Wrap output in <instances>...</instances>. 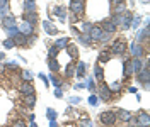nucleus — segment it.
Returning a JSON list of instances; mask_svg holds the SVG:
<instances>
[{
  "label": "nucleus",
  "instance_id": "1",
  "mask_svg": "<svg viewBox=\"0 0 150 127\" xmlns=\"http://www.w3.org/2000/svg\"><path fill=\"white\" fill-rule=\"evenodd\" d=\"M137 80H138V83H142L145 88H149V78H150V73H149V63L145 61L143 63V68H142L140 71L137 73Z\"/></svg>",
  "mask_w": 150,
  "mask_h": 127
},
{
  "label": "nucleus",
  "instance_id": "2",
  "mask_svg": "<svg viewBox=\"0 0 150 127\" xmlns=\"http://www.w3.org/2000/svg\"><path fill=\"white\" fill-rule=\"evenodd\" d=\"M112 91L109 90V85H106L104 82H101L99 85V90H97V98H101L103 102H109L111 100Z\"/></svg>",
  "mask_w": 150,
  "mask_h": 127
},
{
  "label": "nucleus",
  "instance_id": "3",
  "mask_svg": "<svg viewBox=\"0 0 150 127\" xmlns=\"http://www.w3.org/2000/svg\"><path fill=\"white\" fill-rule=\"evenodd\" d=\"M128 49V44H126V41H121V39H118V41H114L111 44V54H116V56H120L123 54L125 51Z\"/></svg>",
  "mask_w": 150,
  "mask_h": 127
},
{
  "label": "nucleus",
  "instance_id": "4",
  "mask_svg": "<svg viewBox=\"0 0 150 127\" xmlns=\"http://www.w3.org/2000/svg\"><path fill=\"white\" fill-rule=\"evenodd\" d=\"M99 120L103 122L104 126H114L116 124V114L114 112H111V110H106V112H103L101 115H99Z\"/></svg>",
  "mask_w": 150,
  "mask_h": 127
},
{
  "label": "nucleus",
  "instance_id": "5",
  "mask_svg": "<svg viewBox=\"0 0 150 127\" xmlns=\"http://www.w3.org/2000/svg\"><path fill=\"white\" fill-rule=\"evenodd\" d=\"M84 9H85V2L84 0H70V12H72L74 15L82 14Z\"/></svg>",
  "mask_w": 150,
  "mask_h": 127
},
{
  "label": "nucleus",
  "instance_id": "6",
  "mask_svg": "<svg viewBox=\"0 0 150 127\" xmlns=\"http://www.w3.org/2000/svg\"><path fill=\"white\" fill-rule=\"evenodd\" d=\"M2 27L5 29V31L16 29V27H17V20H16V17H14L12 14H9L7 17H4V19H2Z\"/></svg>",
  "mask_w": 150,
  "mask_h": 127
},
{
  "label": "nucleus",
  "instance_id": "7",
  "mask_svg": "<svg viewBox=\"0 0 150 127\" xmlns=\"http://www.w3.org/2000/svg\"><path fill=\"white\" fill-rule=\"evenodd\" d=\"M103 29H101V26H92L91 27V31L87 32V36H89V39L91 41H99L101 39V36H103Z\"/></svg>",
  "mask_w": 150,
  "mask_h": 127
},
{
  "label": "nucleus",
  "instance_id": "8",
  "mask_svg": "<svg viewBox=\"0 0 150 127\" xmlns=\"http://www.w3.org/2000/svg\"><path fill=\"white\" fill-rule=\"evenodd\" d=\"M130 51H131V54H133V58H142V56L145 54V49H143V46L140 44V43H131L130 46Z\"/></svg>",
  "mask_w": 150,
  "mask_h": 127
},
{
  "label": "nucleus",
  "instance_id": "9",
  "mask_svg": "<svg viewBox=\"0 0 150 127\" xmlns=\"http://www.w3.org/2000/svg\"><path fill=\"white\" fill-rule=\"evenodd\" d=\"M17 29H19V32H21V34H24V36H29V34H33V32H34V26H33V24H29V22H24V20L19 24Z\"/></svg>",
  "mask_w": 150,
  "mask_h": 127
},
{
  "label": "nucleus",
  "instance_id": "10",
  "mask_svg": "<svg viewBox=\"0 0 150 127\" xmlns=\"http://www.w3.org/2000/svg\"><path fill=\"white\" fill-rule=\"evenodd\" d=\"M19 91H21L22 95H33V93H34V88H33L31 82H22L19 85Z\"/></svg>",
  "mask_w": 150,
  "mask_h": 127
},
{
  "label": "nucleus",
  "instance_id": "11",
  "mask_svg": "<svg viewBox=\"0 0 150 127\" xmlns=\"http://www.w3.org/2000/svg\"><path fill=\"white\" fill-rule=\"evenodd\" d=\"M116 24L112 22L111 19H108V20H104L103 22V26H101V29H103L104 32H109V34H112V32H116Z\"/></svg>",
  "mask_w": 150,
  "mask_h": 127
},
{
  "label": "nucleus",
  "instance_id": "12",
  "mask_svg": "<svg viewBox=\"0 0 150 127\" xmlns=\"http://www.w3.org/2000/svg\"><path fill=\"white\" fill-rule=\"evenodd\" d=\"M28 37L29 36H24V34L17 32V34L12 36V41H14V44H17V46H26L28 44Z\"/></svg>",
  "mask_w": 150,
  "mask_h": 127
},
{
  "label": "nucleus",
  "instance_id": "13",
  "mask_svg": "<svg viewBox=\"0 0 150 127\" xmlns=\"http://www.w3.org/2000/svg\"><path fill=\"white\" fill-rule=\"evenodd\" d=\"M123 75H125V76H131V75H135V71H133V63H131V58H130V59H126V61L123 63Z\"/></svg>",
  "mask_w": 150,
  "mask_h": 127
},
{
  "label": "nucleus",
  "instance_id": "14",
  "mask_svg": "<svg viewBox=\"0 0 150 127\" xmlns=\"http://www.w3.org/2000/svg\"><path fill=\"white\" fill-rule=\"evenodd\" d=\"M43 27H45V31H46L50 36H56V34H58V27L53 26L50 20H45V22H43Z\"/></svg>",
  "mask_w": 150,
  "mask_h": 127
},
{
  "label": "nucleus",
  "instance_id": "15",
  "mask_svg": "<svg viewBox=\"0 0 150 127\" xmlns=\"http://www.w3.org/2000/svg\"><path fill=\"white\" fill-rule=\"evenodd\" d=\"M22 19H24V22H29V24L34 26V24L38 22V14L36 12H24Z\"/></svg>",
  "mask_w": 150,
  "mask_h": 127
},
{
  "label": "nucleus",
  "instance_id": "16",
  "mask_svg": "<svg viewBox=\"0 0 150 127\" xmlns=\"http://www.w3.org/2000/svg\"><path fill=\"white\" fill-rule=\"evenodd\" d=\"M147 39H149V27L145 26L140 32H137V43H140L142 44V43H145Z\"/></svg>",
  "mask_w": 150,
  "mask_h": 127
},
{
  "label": "nucleus",
  "instance_id": "17",
  "mask_svg": "<svg viewBox=\"0 0 150 127\" xmlns=\"http://www.w3.org/2000/svg\"><path fill=\"white\" fill-rule=\"evenodd\" d=\"M114 114H116V119L125 120V122H128V120L131 119V112H128V110H116Z\"/></svg>",
  "mask_w": 150,
  "mask_h": 127
},
{
  "label": "nucleus",
  "instance_id": "18",
  "mask_svg": "<svg viewBox=\"0 0 150 127\" xmlns=\"http://www.w3.org/2000/svg\"><path fill=\"white\" fill-rule=\"evenodd\" d=\"M67 53H68V56L72 58V59H77L79 58V49H77V46L75 44H67Z\"/></svg>",
  "mask_w": 150,
  "mask_h": 127
},
{
  "label": "nucleus",
  "instance_id": "19",
  "mask_svg": "<svg viewBox=\"0 0 150 127\" xmlns=\"http://www.w3.org/2000/svg\"><path fill=\"white\" fill-rule=\"evenodd\" d=\"M97 59H99V63H108L111 59V51L109 49H103L99 53V56H97Z\"/></svg>",
  "mask_w": 150,
  "mask_h": 127
},
{
  "label": "nucleus",
  "instance_id": "20",
  "mask_svg": "<svg viewBox=\"0 0 150 127\" xmlns=\"http://www.w3.org/2000/svg\"><path fill=\"white\" fill-rule=\"evenodd\" d=\"M94 80H99V82H103L104 80V70H103V66L101 64H96L94 66Z\"/></svg>",
  "mask_w": 150,
  "mask_h": 127
},
{
  "label": "nucleus",
  "instance_id": "21",
  "mask_svg": "<svg viewBox=\"0 0 150 127\" xmlns=\"http://www.w3.org/2000/svg\"><path fill=\"white\" fill-rule=\"evenodd\" d=\"M138 124L140 126H143V127H149V124H150V120H149V114L147 112H140L138 114Z\"/></svg>",
  "mask_w": 150,
  "mask_h": 127
},
{
  "label": "nucleus",
  "instance_id": "22",
  "mask_svg": "<svg viewBox=\"0 0 150 127\" xmlns=\"http://www.w3.org/2000/svg\"><path fill=\"white\" fill-rule=\"evenodd\" d=\"M75 66H77V71H75L77 78H84V75H85V63H84V61H79Z\"/></svg>",
  "mask_w": 150,
  "mask_h": 127
},
{
  "label": "nucleus",
  "instance_id": "23",
  "mask_svg": "<svg viewBox=\"0 0 150 127\" xmlns=\"http://www.w3.org/2000/svg\"><path fill=\"white\" fill-rule=\"evenodd\" d=\"M48 66H50V70L53 73H58L60 71V63H58V58L55 59H48Z\"/></svg>",
  "mask_w": 150,
  "mask_h": 127
},
{
  "label": "nucleus",
  "instance_id": "24",
  "mask_svg": "<svg viewBox=\"0 0 150 127\" xmlns=\"http://www.w3.org/2000/svg\"><path fill=\"white\" fill-rule=\"evenodd\" d=\"M131 63H133V71H135V75L143 68V63H142L140 58H131Z\"/></svg>",
  "mask_w": 150,
  "mask_h": 127
},
{
  "label": "nucleus",
  "instance_id": "25",
  "mask_svg": "<svg viewBox=\"0 0 150 127\" xmlns=\"http://www.w3.org/2000/svg\"><path fill=\"white\" fill-rule=\"evenodd\" d=\"M24 97H26V98H24V103L28 105L29 109H33L34 103H36V97H34V93H33V95H24Z\"/></svg>",
  "mask_w": 150,
  "mask_h": 127
},
{
  "label": "nucleus",
  "instance_id": "26",
  "mask_svg": "<svg viewBox=\"0 0 150 127\" xmlns=\"http://www.w3.org/2000/svg\"><path fill=\"white\" fill-rule=\"evenodd\" d=\"M53 14H55V15H58L60 19H65L67 17V12H65V9H63L62 5H56L55 9H53Z\"/></svg>",
  "mask_w": 150,
  "mask_h": 127
},
{
  "label": "nucleus",
  "instance_id": "27",
  "mask_svg": "<svg viewBox=\"0 0 150 127\" xmlns=\"http://www.w3.org/2000/svg\"><path fill=\"white\" fill-rule=\"evenodd\" d=\"M58 53H60V49H58L56 46H51V47L48 49V59H55V58H58Z\"/></svg>",
  "mask_w": 150,
  "mask_h": 127
},
{
  "label": "nucleus",
  "instance_id": "28",
  "mask_svg": "<svg viewBox=\"0 0 150 127\" xmlns=\"http://www.w3.org/2000/svg\"><path fill=\"white\" fill-rule=\"evenodd\" d=\"M68 41H70V37H60L58 41H56L53 46H56L58 49H62V47H67V44H68Z\"/></svg>",
  "mask_w": 150,
  "mask_h": 127
},
{
  "label": "nucleus",
  "instance_id": "29",
  "mask_svg": "<svg viewBox=\"0 0 150 127\" xmlns=\"http://www.w3.org/2000/svg\"><path fill=\"white\" fill-rule=\"evenodd\" d=\"M125 12H126V3L125 2L114 5V15H120V14H125Z\"/></svg>",
  "mask_w": 150,
  "mask_h": 127
},
{
  "label": "nucleus",
  "instance_id": "30",
  "mask_svg": "<svg viewBox=\"0 0 150 127\" xmlns=\"http://www.w3.org/2000/svg\"><path fill=\"white\" fill-rule=\"evenodd\" d=\"M140 22H142V17H140V15H131V24H130V27L138 29Z\"/></svg>",
  "mask_w": 150,
  "mask_h": 127
},
{
  "label": "nucleus",
  "instance_id": "31",
  "mask_svg": "<svg viewBox=\"0 0 150 127\" xmlns=\"http://www.w3.org/2000/svg\"><path fill=\"white\" fill-rule=\"evenodd\" d=\"M21 76H22V82H31L33 80V73L29 71V70H24V71L21 73Z\"/></svg>",
  "mask_w": 150,
  "mask_h": 127
},
{
  "label": "nucleus",
  "instance_id": "32",
  "mask_svg": "<svg viewBox=\"0 0 150 127\" xmlns=\"http://www.w3.org/2000/svg\"><path fill=\"white\" fill-rule=\"evenodd\" d=\"M79 41H80L82 44H85V46L91 44V39H89V36H87V34H79Z\"/></svg>",
  "mask_w": 150,
  "mask_h": 127
},
{
  "label": "nucleus",
  "instance_id": "33",
  "mask_svg": "<svg viewBox=\"0 0 150 127\" xmlns=\"http://www.w3.org/2000/svg\"><path fill=\"white\" fill-rule=\"evenodd\" d=\"M46 117L50 119V120H55V119L58 117V114H56V110H53V109H48V110H46Z\"/></svg>",
  "mask_w": 150,
  "mask_h": 127
},
{
  "label": "nucleus",
  "instance_id": "34",
  "mask_svg": "<svg viewBox=\"0 0 150 127\" xmlns=\"http://www.w3.org/2000/svg\"><path fill=\"white\" fill-rule=\"evenodd\" d=\"M14 41H12V37H7V39H5V41H4V47H5V49H12V47H14Z\"/></svg>",
  "mask_w": 150,
  "mask_h": 127
},
{
  "label": "nucleus",
  "instance_id": "35",
  "mask_svg": "<svg viewBox=\"0 0 150 127\" xmlns=\"http://www.w3.org/2000/svg\"><path fill=\"white\" fill-rule=\"evenodd\" d=\"M94 24H91V22H82V32H89V31H91V27H92Z\"/></svg>",
  "mask_w": 150,
  "mask_h": 127
},
{
  "label": "nucleus",
  "instance_id": "36",
  "mask_svg": "<svg viewBox=\"0 0 150 127\" xmlns=\"http://www.w3.org/2000/svg\"><path fill=\"white\" fill-rule=\"evenodd\" d=\"M84 85H85V88H89L91 91H94V78H89Z\"/></svg>",
  "mask_w": 150,
  "mask_h": 127
},
{
  "label": "nucleus",
  "instance_id": "37",
  "mask_svg": "<svg viewBox=\"0 0 150 127\" xmlns=\"http://www.w3.org/2000/svg\"><path fill=\"white\" fill-rule=\"evenodd\" d=\"M75 73V64H68V66H67V76H72V75H74Z\"/></svg>",
  "mask_w": 150,
  "mask_h": 127
},
{
  "label": "nucleus",
  "instance_id": "38",
  "mask_svg": "<svg viewBox=\"0 0 150 127\" xmlns=\"http://www.w3.org/2000/svg\"><path fill=\"white\" fill-rule=\"evenodd\" d=\"M109 39H111V34H109V32H103V36H101L99 41H101V43H108Z\"/></svg>",
  "mask_w": 150,
  "mask_h": 127
},
{
  "label": "nucleus",
  "instance_id": "39",
  "mask_svg": "<svg viewBox=\"0 0 150 127\" xmlns=\"http://www.w3.org/2000/svg\"><path fill=\"white\" fill-rule=\"evenodd\" d=\"M97 102H99V98H97V95H91V97H89V103H91V105H97Z\"/></svg>",
  "mask_w": 150,
  "mask_h": 127
},
{
  "label": "nucleus",
  "instance_id": "40",
  "mask_svg": "<svg viewBox=\"0 0 150 127\" xmlns=\"http://www.w3.org/2000/svg\"><path fill=\"white\" fill-rule=\"evenodd\" d=\"M12 127H26V122H24L22 119H17V120L12 124Z\"/></svg>",
  "mask_w": 150,
  "mask_h": 127
},
{
  "label": "nucleus",
  "instance_id": "41",
  "mask_svg": "<svg viewBox=\"0 0 150 127\" xmlns=\"http://www.w3.org/2000/svg\"><path fill=\"white\" fill-rule=\"evenodd\" d=\"M120 88H121V85H120V82H114V83L111 85V87H109V90H111V91H118Z\"/></svg>",
  "mask_w": 150,
  "mask_h": 127
},
{
  "label": "nucleus",
  "instance_id": "42",
  "mask_svg": "<svg viewBox=\"0 0 150 127\" xmlns=\"http://www.w3.org/2000/svg\"><path fill=\"white\" fill-rule=\"evenodd\" d=\"M7 68H9V70H17L19 64L16 63V61H9V63H7Z\"/></svg>",
  "mask_w": 150,
  "mask_h": 127
},
{
  "label": "nucleus",
  "instance_id": "43",
  "mask_svg": "<svg viewBox=\"0 0 150 127\" xmlns=\"http://www.w3.org/2000/svg\"><path fill=\"white\" fill-rule=\"evenodd\" d=\"M50 78H51V83H53V85H55L56 88H60V85H62V83H60V80H56L55 76H50Z\"/></svg>",
  "mask_w": 150,
  "mask_h": 127
},
{
  "label": "nucleus",
  "instance_id": "44",
  "mask_svg": "<svg viewBox=\"0 0 150 127\" xmlns=\"http://www.w3.org/2000/svg\"><path fill=\"white\" fill-rule=\"evenodd\" d=\"M38 76H39V78H41V80H43V82H45V85H50V80H48V76H45V75H43V73H39V75H38Z\"/></svg>",
  "mask_w": 150,
  "mask_h": 127
},
{
  "label": "nucleus",
  "instance_id": "45",
  "mask_svg": "<svg viewBox=\"0 0 150 127\" xmlns=\"http://www.w3.org/2000/svg\"><path fill=\"white\" fill-rule=\"evenodd\" d=\"M82 127H92L91 120H89V119H84V122H82Z\"/></svg>",
  "mask_w": 150,
  "mask_h": 127
},
{
  "label": "nucleus",
  "instance_id": "46",
  "mask_svg": "<svg viewBox=\"0 0 150 127\" xmlns=\"http://www.w3.org/2000/svg\"><path fill=\"white\" fill-rule=\"evenodd\" d=\"M55 97H56V98H62V97H63V93H62L60 88H56V90H55Z\"/></svg>",
  "mask_w": 150,
  "mask_h": 127
},
{
  "label": "nucleus",
  "instance_id": "47",
  "mask_svg": "<svg viewBox=\"0 0 150 127\" xmlns=\"http://www.w3.org/2000/svg\"><path fill=\"white\" fill-rule=\"evenodd\" d=\"M79 102H80V98H79V97H72V98H70V103H72V105L79 103Z\"/></svg>",
  "mask_w": 150,
  "mask_h": 127
},
{
  "label": "nucleus",
  "instance_id": "48",
  "mask_svg": "<svg viewBox=\"0 0 150 127\" xmlns=\"http://www.w3.org/2000/svg\"><path fill=\"white\" fill-rule=\"evenodd\" d=\"M7 3H9V0H0V9H5Z\"/></svg>",
  "mask_w": 150,
  "mask_h": 127
},
{
  "label": "nucleus",
  "instance_id": "49",
  "mask_svg": "<svg viewBox=\"0 0 150 127\" xmlns=\"http://www.w3.org/2000/svg\"><path fill=\"white\" fill-rule=\"evenodd\" d=\"M123 2H125V0H111L112 5H118V3H123Z\"/></svg>",
  "mask_w": 150,
  "mask_h": 127
},
{
  "label": "nucleus",
  "instance_id": "50",
  "mask_svg": "<svg viewBox=\"0 0 150 127\" xmlns=\"http://www.w3.org/2000/svg\"><path fill=\"white\" fill-rule=\"evenodd\" d=\"M50 127H56V120H50Z\"/></svg>",
  "mask_w": 150,
  "mask_h": 127
},
{
  "label": "nucleus",
  "instance_id": "51",
  "mask_svg": "<svg viewBox=\"0 0 150 127\" xmlns=\"http://www.w3.org/2000/svg\"><path fill=\"white\" fill-rule=\"evenodd\" d=\"M4 58H5V54H4V53H2V51H0V61H2V59H4Z\"/></svg>",
  "mask_w": 150,
  "mask_h": 127
}]
</instances>
